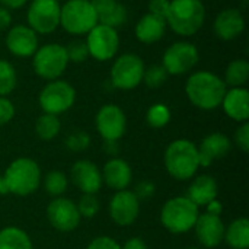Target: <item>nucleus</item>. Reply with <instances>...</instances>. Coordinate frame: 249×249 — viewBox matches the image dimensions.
I'll list each match as a JSON object with an SVG mask.
<instances>
[{
  "mask_svg": "<svg viewBox=\"0 0 249 249\" xmlns=\"http://www.w3.org/2000/svg\"><path fill=\"white\" fill-rule=\"evenodd\" d=\"M228 90L223 79L209 70L194 71L185 82V95L188 101L203 111H212L222 105Z\"/></svg>",
  "mask_w": 249,
  "mask_h": 249,
  "instance_id": "obj_1",
  "label": "nucleus"
},
{
  "mask_svg": "<svg viewBox=\"0 0 249 249\" xmlns=\"http://www.w3.org/2000/svg\"><path fill=\"white\" fill-rule=\"evenodd\" d=\"M165 20L177 35L194 36L206 22V6L203 0H171Z\"/></svg>",
  "mask_w": 249,
  "mask_h": 249,
  "instance_id": "obj_2",
  "label": "nucleus"
},
{
  "mask_svg": "<svg viewBox=\"0 0 249 249\" xmlns=\"http://www.w3.org/2000/svg\"><path fill=\"white\" fill-rule=\"evenodd\" d=\"M168 174L179 181L191 179L200 168L198 147L187 139H177L171 142L163 156Z\"/></svg>",
  "mask_w": 249,
  "mask_h": 249,
  "instance_id": "obj_3",
  "label": "nucleus"
},
{
  "mask_svg": "<svg viewBox=\"0 0 249 249\" xmlns=\"http://www.w3.org/2000/svg\"><path fill=\"white\" fill-rule=\"evenodd\" d=\"M3 178L9 194L26 197L38 190L41 184V169L35 160L18 158L7 166Z\"/></svg>",
  "mask_w": 249,
  "mask_h": 249,
  "instance_id": "obj_4",
  "label": "nucleus"
},
{
  "mask_svg": "<svg viewBox=\"0 0 249 249\" xmlns=\"http://www.w3.org/2000/svg\"><path fill=\"white\" fill-rule=\"evenodd\" d=\"M98 23L90 0H66L60 7V26L70 35L83 36Z\"/></svg>",
  "mask_w": 249,
  "mask_h": 249,
  "instance_id": "obj_5",
  "label": "nucleus"
},
{
  "mask_svg": "<svg viewBox=\"0 0 249 249\" xmlns=\"http://www.w3.org/2000/svg\"><path fill=\"white\" fill-rule=\"evenodd\" d=\"M198 214V207L188 197H174L163 204L160 222L171 233H187L194 229Z\"/></svg>",
  "mask_w": 249,
  "mask_h": 249,
  "instance_id": "obj_6",
  "label": "nucleus"
},
{
  "mask_svg": "<svg viewBox=\"0 0 249 249\" xmlns=\"http://www.w3.org/2000/svg\"><path fill=\"white\" fill-rule=\"evenodd\" d=\"M69 66L66 47L58 42H48L35 51L32 55V69L35 74L44 80H55L63 76Z\"/></svg>",
  "mask_w": 249,
  "mask_h": 249,
  "instance_id": "obj_7",
  "label": "nucleus"
},
{
  "mask_svg": "<svg viewBox=\"0 0 249 249\" xmlns=\"http://www.w3.org/2000/svg\"><path fill=\"white\" fill-rule=\"evenodd\" d=\"M144 69L146 66L143 58L134 53H124L117 55L109 73L111 83L115 89L120 90L136 89L143 82Z\"/></svg>",
  "mask_w": 249,
  "mask_h": 249,
  "instance_id": "obj_8",
  "label": "nucleus"
},
{
  "mask_svg": "<svg viewBox=\"0 0 249 249\" xmlns=\"http://www.w3.org/2000/svg\"><path fill=\"white\" fill-rule=\"evenodd\" d=\"M76 101V89L66 80H50L39 92L38 102L45 114L60 115L69 111Z\"/></svg>",
  "mask_w": 249,
  "mask_h": 249,
  "instance_id": "obj_9",
  "label": "nucleus"
},
{
  "mask_svg": "<svg viewBox=\"0 0 249 249\" xmlns=\"http://www.w3.org/2000/svg\"><path fill=\"white\" fill-rule=\"evenodd\" d=\"M85 42L88 45L89 57L105 63L117 57L120 50V34L111 26L96 23L86 34Z\"/></svg>",
  "mask_w": 249,
  "mask_h": 249,
  "instance_id": "obj_10",
  "label": "nucleus"
},
{
  "mask_svg": "<svg viewBox=\"0 0 249 249\" xmlns=\"http://www.w3.org/2000/svg\"><path fill=\"white\" fill-rule=\"evenodd\" d=\"M60 7L57 0H31L26 10L28 26L36 35L53 34L60 26Z\"/></svg>",
  "mask_w": 249,
  "mask_h": 249,
  "instance_id": "obj_11",
  "label": "nucleus"
},
{
  "mask_svg": "<svg viewBox=\"0 0 249 249\" xmlns=\"http://www.w3.org/2000/svg\"><path fill=\"white\" fill-rule=\"evenodd\" d=\"M200 61L198 48L188 41H177L171 44L163 55L162 66L171 76H181L191 71Z\"/></svg>",
  "mask_w": 249,
  "mask_h": 249,
  "instance_id": "obj_12",
  "label": "nucleus"
},
{
  "mask_svg": "<svg viewBox=\"0 0 249 249\" xmlns=\"http://www.w3.org/2000/svg\"><path fill=\"white\" fill-rule=\"evenodd\" d=\"M95 124L105 142H118L127 130V117L118 105L107 104L98 111Z\"/></svg>",
  "mask_w": 249,
  "mask_h": 249,
  "instance_id": "obj_13",
  "label": "nucleus"
},
{
  "mask_svg": "<svg viewBox=\"0 0 249 249\" xmlns=\"http://www.w3.org/2000/svg\"><path fill=\"white\" fill-rule=\"evenodd\" d=\"M50 225L60 232H71L80 223V214L76 203L64 197H55L47 207Z\"/></svg>",
  "mask_w": 249,
  "mask_h": 249,
  "instance_id": "obj_14",
  "label": "nucleus"
},
{
  "mask_svg": "<svg viewBox=\"0 0 249 249\" xmlns=\"http://www.w3.org/2000/svg\"><path fill=\"white\" fill-rule=\"evenodd\" d=\"M140 213V200L133 191H117L109 201V216L118 226L133 225Z\"/></svg>",
  "mask_w": 249,
  "mask_h": 249,
  "instance_id": "obj_15",
  "label": "nucleus"
},
{
  "mask_svg": "<svg viewBox=\"0 0 249 249\" xmlns=\"http://www.w3.org/2000/svg\"><path fill=\"white\" fill-rule=\"evenodd\" d=\"M6 48L18 58H28L35 54L39 47L38 35L28 25H15L6 34Z\"/></svg>",
  "mask_w": 249,
  "mask_h": 249,
  "instance_id": "obj_16",
  "label": "nucleus"
},
{
  "mask_svg": "<svg viewBox=\"0 0 249 249\" xmlns=\"http://www.w3.org/2000/svg\"><path fill=\"white\" fill-rule=\"evenodd\" d=\"M245 16L238 7H228L219 12L214 19L213 31L222 41H233L245 31Z\"/></svg>",
  "mask_w": 249,
  "mask_h": 249,
  "instance_id": "obj_17",
  "label": "nucleus"
},
{
  "mask_svg": "<svg viewBox=\"0 0 249 249\" xmlns=\"http://www.w3.org/2000/svg\"><path fill=\"white\" fill-rule=\"evenodd\" d=\"M194 231L198 242L206 248H216L225 239L226 226L220 216L204 213L198 214V219L194 225Z\"/></svg>",
  "mask_w": 249,
  "mask_h": 249,
  "instance_id": "obj_18",
  "label": "nucleus"
},
{
  "mask_svg": "<svg viewBox=\"0 0 249 249\" xmlns=\"http://www.w3.org/2000/svg\"><path fill=\"white\" fill-rule=\"evenodd\" d=\"M71 181L83 194H96L102 187V174L90 160H77L71 166Z\"/></svg>",
  "mask_w": 249,
  "mask_h": 249,
  "instance_id": "obj_19",
  "label": "nucleus"
},
{
  "mask_svg": "<svg viewBox=\"0 0 249 249\" xmlns=\"http://www.w3.org/2000/svg\"><path fill=\"white\" fill-rule=\"evenodd\" d=\"M232 149L231 139L223 133H210L198 147V160L201 166H210L214 160L223 159Z\"/></svg>",
  "mask_w": 249,
  "mask_h": 249,
  "instance_id": "obj_20",
  "label": "nucleus"
},
{
  "mask_svg": "<svg viewBox=\"0 0 249 249\" xmlns=\"http://www.w3.org/2000/svg\"><path fill=\"white\" fill-rule=\"evenodd\" d=\"M225 114L238 123H245L249 118V92L247 88H231L226 90L220 105Z\"/></svg>",
  "mask_w": 249,
  "mask_h": 249,
  "instance_id": "obj_21",
  "label": "nucleus"
},
{
  "mask_svg": "<svg viewBox=\"0 0 249 249\" xmlns=\"http://www.w3.org/2000/svg\"><path fill=\"white\" fill-rule=\"evenodd\" d=\"M101 174H102V182H105L109 188L115 191L127 190L133 178L130 165L124 159H120V158L109 159L104 165V169Z\"/></svg>",
  "mask_w": 249,
  "mask_h": 249,
  "instance_id": "obj_22",
  "label": "nucleus"
},
{
  "mask_svg": "<svg viewBox=\"0 0 249 249\" xmlns=\"http://www.w3.org/2000/svg\"><path fill=\"white\" fill-rule=\"evenodd\" d=\"M166 28L168 25L163 18H159L147 12L137 20L134 34H136L137 41H140L142 44L150 45V44L160 41L165 36Z\"/></svg>",
  "mask_w": 249,
  "mask_h": 249,
  "instance_id": "obj_23",
  "label": "nucleus"
},
{
  "mask_svg": "<svg viewBox=\"0 0 249 249\" xmlns=\"http://www.w3.org/2000/svg\"><path fill=\"white\" fill-rule=\"evenodd\" d=\"M217 191H219V187L213 177L200 175L191 182L185 197H188L200 209V207H206L210 201L216 200Z\"/></svg>",
  "mask_w": 249,
  "mask_h": 249,
  "instance_id": "obj_24",
  "label": "nucleus"
},
{
  "mask_svg": "<svg viewBox=\"0 0 249 249\" xmlns=\"http://www.w3.org/2000/svg\"><path fill=\"white\" fill-rule=\"evenodd\" d=\"M232 249H248L249 247V220L239 217L233 220L225 231V239Z\"/></svg>",
  "mask_w": 249,
  "mask_h": 249,
  "instance_id": "obj_25",
  "label": "nucleus"
},
{
  "mask_svg": "<svg viewBox=\"0 0 249 249\" xmlns=\"http://www.w3.org/2000/svg\"><path fill=\"white\" fill-rule=\"evenodd\" d=\"M249 80V61L245 58L232 60L226 70L223 82L231 88H245Z\"/></svg>",
  "mask_w": 249,
  "mask_h": 249,
  "instance_id": "obj_26",
  "label": "nucleus"
},
{
  "mask_svg": "<svg viewBox=\"0 0 249 249\" xmlns=\"http://www.w3.org/2000/svg\"><path fill=\"white\" fill-rule=\"evenodd\" d=\"M0 249H32V242L20 228L7 226L0 231Z\"/></svg>",
  "mask_w": 249,
  "mask_h": 249,
  "instance_id": "obj_27",
  "label": "nucleus"
},
{
  "mask_svg": "<svg viewBox=\"0 0 249 249\" xmlns=\"http://www.w3.org/2000/svg\"><path fill=\"white\" fill-rule=\"evenodd\" d=\"M61 130V123L58 120V115L53 114H42L35 121V133L41 140H53L58 136Z\"/></svg>",
  "mask_w": 249,
  "mask_h": 249,
  "instance_id": "obj_28",
  "label": "nucleus"
},
{
  "mask_svg": "<svg viewBox=\"0 0 249 249\" xmlns=\"http://www.w3.org/2000/svg\"><path fill=\"white\" fill-rule=\"evenodd\" d=\"M18 85V74L13 64L7 60H0V96L10 95Z\"/></svg>",
  "mask_w": 249,
  "mask_h": 249,
  "instance_id": "obj_29",
  "label": "nucleus"
},
{
  "mask_svg": "<svg viewBox=\"0 0 249 249\" xmlns=\"http://www.w3.org/2000/svg\"><path fill=\"white\" fill-rule=\"evenodd\" d=\"M69 179L60 171H51L44 178V190L51 197H63L64 191L67 190Z\"/></svg>",
  "mask_w": 249,
  "mask_h": 249,
  "instance_id": "obj_30",
  "label": "nucleus"
},
{
  "mask_svg": "<svg viewBox=\"0 0 249 249\" xmlns=\"http://www.w3.org/2000/svg\"><path fill=\"white\" fill-rule=\"evenodd\" d=\"M146 121L153 128H162L171 121V109L165 104H155L146 112Z\"/></svg>",
  "mask_w": 249,
  "mask_h": 249,
  "instance_id": "obj_31",
  "label": "nucleus"
},
{
  "mask_svg": "<svg viewBox=\"0 0 249 249\" xmlns=\"http://www.w3.org/2000/svg\"><path fill=\"white\" fill-rule=\"evenodd\" d=\"M168 73L163 69L162 64H152L149 67L144 69V74H143V82L147 88L150 89H158L160 88L166 79H168Z\"/></svg>",
  "mask_w": 249,
  "mask_h": 249,
  "instance_id": "obj_32",
  "label": "nucleus"
},
{
  "mask_svg": "<svg viewBox=\"0 0 249 249\" xmlns=\"http://www.w3.org/2000/svg\"><path fill=\"white\" fill-rule=\"evenodd\" d=\"M127 18H128V13H127L125 6L123 3H118V6L114 10H111L109 13H107L105 16H102L98 20V23H102V25L111 26L114 29H118L120 26L125 25Z\"/></svg>",
  "mask_w": 249,
  "mask_h": 249,
  "instance_id": "obj_33",
  "label": "nucleus"
},
{
  "mask_svg": "<svg viewBox=\"0 0 249 249\" xmlns=\"http://www.w3.org/2000/svg\"><path fill=\"white\" fill-rule=\"evenodd\" d=\"M66 53L69 57V63H83L89 58L88 45L83 39L70 41L66 45Z\"/></svg>",
  "mask_w": 249,
  "mask_h": 249,
  "instance_id": "obj_34",
  "label": "nucleus"
},
{
  "mask_svg": "<svg viewBox=\"0 0 249 249\" xmlns=\"http://www.w3.org/2000/svg\"><path fill=\"white\" fill-rule=\"evenodd\" d=\"M76 206L80 217L92 219L99 212V200L96 198L95 194H83Z\"/></svg>",
  "mask_w": 249,
  "mask_h": 249,
  "instance_id": "obj_35",
  "label": "nucleus"
},
{
  "mask_svg": "<svg viewBox=\"0 0 249 249\" xmlns=\"http://www.w3.org/2000/svg\"><path fill=\"white\" fill-rule=\"evenodd\" d=\"M89 144H90V136L80 130L70 133L66 139V146L71 152H82V150L88 149Z\"/></svg>",
  "mask_w": 249,
  "mask_h": 249,
  "instance_id": "obj_36",
  "label": "nucleus"
},
{
  "mask_svg": "<svg viewBox=\"0 0 249 249\" xmlns=\"http://www.w3.org/2000/svg\"><path fill=\"white\" fill-rule=\"evenodd\" d=\"M15 117V105L7 96H0V127L10 123Z\"/></svg>",
  "mask_w": 249,
  "mask_h": 249,
  "instance_id": "obj_37",
  "label": "nucleus"
},
{
  "mask_svg": "<svg viewBox=\"0 0 249 249\" xmlns=\"http://www.w3.org/2000/svg\"><path fill=\"white\" fill-rule=\"evenodd\" d=\"M235 144L242 150L249 152V124L248 121L241 123L238 130L235 131Z\"/></svg>",
  "mask_w": 249,
  "mask_h": 249,
  "instance_id": "obj_38",
  "label": "nucleus"
},
{
  "mask_svg": "<svg viewBox=\"0 0 249 249\" xmlns=\"http://www.w3.org/2000/svg\"><path fill=\"white\" fill-rule=\"evenodd\" d=\"M96 15H98V20L105 16L107 13H109L111 10H114L118 6V0H90Z\"/></svg>",
  "mask_w": 249,
  "mask_h": 249,
  "instance_id": "obj_39",
  "label": "nucleus"
},
{
  "mask_svg": "<svg viewBox=\"0 0 249 249\" xmlns=\"http://www.w3.org/2000/svg\"><path fill=\"white\" fill-rule=\"evenodd\" d=\"M86 249H121V245L109 236H98L88 245Z\"/></svg>",
  "mask_w": 249,
  "mask_h": 249,
  "instance_id": "obj_40",
  "label": "nucleus"
},
{
  "mask_svg": "<svg viewBox=\"0 0 249 249\" xmlns=\"http://www.w3.org/2000/svg\"><path fill=\"white\" fill-rule=\"evenodd\" d=\"M169 1L171 0H149V13L152 15H156L159 18H163L166 16V12L169 9Z\"/></svg>",
  "mask_w": 249,
  "mask_h": 249,
  "instance_id": "obj_41",
  "label": "nucleus"
},
{
  "mask_svg": "<svg viewBox=\"0 0 249 249\" xmlns=\"http://www.w3.org/2000/svg\"><path fill=\"white\" fill-rule=\"evenodd\" d=\"M136 194V197L140 200V198H149L155 194V184L150 182V181H142L137 184L136 187V191H133Z\"/></svg>",
  "mask_w": 249,
  "mask_h": 249,
  "instance_id": "obj_42",
  "label": "nucleus"
},
{
  "mask_svg": "<svg viewBox=\"0 0 249 249\" xmlns=\"http://www.w3.org/2000/svg\"><path fill=\"white\" fill-rule=\"evenodd\" d=\"M12 25V13L6 7L0 6V32L9 29Z\"/></svg>",
  "mask_w": 249,
  "mask_h": 249,
  "instance_id": "obj_43",
  "label": "nucleus"
},
{
  "mask_svg": "<svg viewBox=\"0 0 249 249\" xmlns=\"http://www.w3.org/2000/svg\"><path fill=\"white\" fill-rule=\"evenodd\" d=\"M121 249H147V245L142 238H131L121 247Z\"/></svg>",
  "mask_w": 249,
  "mask_h": 249,
  "instance_id": "obj_44",
  "label": "nucleus"
},
{
  "mask_svg": "<svg viewBox=\"0 0 249 249\" xmlns=\"http://www.w3.org/2000/svg\"><path fill=\"white\" fill-rule=\"evenodd\" d=\"M26 3H28V0H0V6L6 7L7 10L22 9Z\"/></svg>",
  "mask_w": 249,
  "mask_h": 249,
  "instance_id": "obj_45",
  "label": "nucleus"
},
{
  "mask_svg": "<svg viewBox=\"0 0 249 249\" xmlns=\"http://www.w3.org/2000/svg\"><path fill=\"white\" fill-rule=\"evenodd\" d=\"M206 209H207V212H206V213L216 214V216H220V213H222V210H223L222 203H220L217 198H216V200H213V201H210V203L206 206Z\"/></svg>",
  "mask_w": 249,
  "mask_h": 249,
  "instance_id": "obj_46",
  "label": "nucleus"
},
{
  "mask_svg": "<svg viewBox=\"0 0 249 249\" xmlns=\"http://www.w3.org/2000/svg\"><path fill=\"white\" fill-rule=\"evenodd\" d=\"M104 149H105V152H107V153H109V155H115V153H117V150H118L117 142H105Z\"/></svg>",
  "mask_w": 249,
  "mask_h": 249,
  "instance_id": "obj_47",
  "label": "nucleus"
},
{
  "mask_svg": "<svg viewBox=\"0 0 249 249\" xmlns=\"http://www.w3.org/2000/svg\"><path fill=\"white\" fill-rule=\"evenodd\" d=\"M4 194H9V193H7V187H6L4 178H3V175H0V196H4Z\"/></svg>",
  "mask_w": 249,
  "mask_h": 249,
  "instance_id": "obj_48",
  "label": "nucleus"
},
{
  "mask_svg": "<svg viewBox=\"0 0 249 249\" xmlns=\"http://www.w3.org/2000/svg\"><path fill=\"white\" fill-rule=\"evenodd\" d=\"M57 1H60V3H61V1H66V0H57Z\"/></svg>",
  "mask_w": 249,
  "mask_h": 249,
  "instance_id": "obj_49",
  "label": "nucleus"
},
{
  "mask_svg": "<svg viewBox=\"0 0 249 249\" xmlns=\"http://www.w3.org/2000/svg\"><path fill=\"white\" fill-rule=\"evenodd\" d=\"M187 249H198V248H187Z\"/></svg>",
  "mask_w": 249,
  "mask_h": 249,
  "instance_id": "obj_50",
  "label": "nucleus"
}]
</instances>
